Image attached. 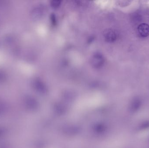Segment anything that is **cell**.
Listing matches in <instances>:
<instances>
[{
	"label": "cell",
	"instance_id": "obj_4",
	"mask_svg": "<svg viewBox=\"0 0 149 148\" xmlns=\"http://www.w3.org/2000/svg\"><path fill=\"white\" fill-rule=\"evenodd\" d=\"M141 103L138 99H135L132 101L130 104V110L132 112H135L140 109Z\"/></svg>",
	"mask_w": 149,
	"mask_h": 148
},
{
	"label": "cell",
	"instance_id": "obj_6",
	"mask_svg": "<svg viewBox=\"0 0 149 148\" xmlns=\"http://www.w3.org/2000/svg\"><path fill=\"white\" fill-rule=\"evenodd\" d=\"M60 4H61V1H52L51 3L52 6L54 8H57V7H59Z\"/></svg>",
	"mask_w": 149,
	"mask_h": 148
},
{
	"label": "cell",
	"instance_id": "obj_5",
	"mask_svg": "<svg viewBox=\"0 0 149 148\" xmlns=\"http://www.w3.org/2000/svg\"><path fill=\"white\" fill-rule=\"evenodd\" d=\"M141 129H144L149 128V121H146L141 124Z\"/></svg>",
	"mask_w": 149,
	"mask_h": 148
},
{
	"label": "cell",
	"instance_id": "obj_2",
	"mask_svg": "<svg viewBox=\"0 0 149 148\" xmlns=\"http://www.w3.org/2000/svg\"><path fill=\"white\" fill-rule=\"evenodd\" d=\"M103 36L105 41L107 42L113 43L117 38V34L114 30L107 29L103 32Z\"/></svg>",
	"mask_w": 149,
	"mask_h": 148
},
{
	"label": "cell",
	"instance_id": "obj_1",
	"mask_svg": "<svg viewBox=\"0 0 149 148\" xmlns=\"http://www.w3.org/2000/svg\"><path fill=\"white\" fill-rule=\"evenodd\" d=\"M90 62L93 67L95 68H99L103 66L105 62V59L102 54L96 53L92 56Z\"/></svg>",
	"mask_w": 149,
	"mask_h": 148
},
{
	"label": "cell",
	"instance_id": "obj_3",
	"mask_svg": "<svg viewBox=\"0 0 149 148\" xmlns=\"http://www.w3.org/2000/svg\"><path fill=\"white\" fill-rule=\"evenodd\" d=\"M138 33L143 37H146L149 36V25L146 23L140 24L137 28Z\"/></svg>",
	"mask_w": 149,
	"mask_h": 148
}]
</instances>
